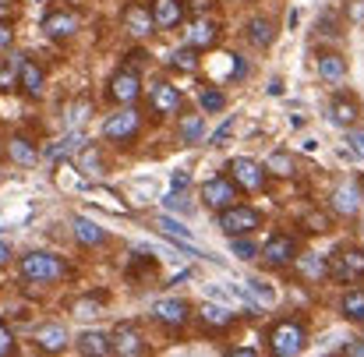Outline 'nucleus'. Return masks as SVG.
I'll list each match as a JSON object with an SVG mask.
<instances>
[{
  "mask_svg": "<svg viewBox=\"0 0 364 357\" xmlns=\"http://www.w3.org/2000/svg\"><path fill=\"white\" fill-rule=\"evenodd\" d=\"M21 276L32 283H57L68 276V265H64V258H57L50 251H28L21 258Z\"/></svg>",
  "mask_w": 364,
  "mask_h": 357,
  "instance_id": "1",
  "label": "nucleus"
},
{
  "mask_svg": "<svg viewBox=\"0 0 364 357\" xmlns=\"http://www.w3.org/2000/svg\"><path fill=\"white\" fill-rule=\"evenodd\" d=\"M258 227H262V213L251 209V206L234 202L230 209H220V230H223L227 238H241V234H251V230H258Z\"/></svg>",
  "mask_w": 364,
  "mask_h": 357,
  "instance_id": "2",
  "label": "nucleus"
},
{
  "mask_svg": "<svg viewBox=\"0 0 364 357\" xmlns=\"http://www.w3.org/2000/svg\"><path fill=\"white\" fill-rule=\"evenodd\" d=\"M269 347L276 357H294L304 351V326L301 322H279L269 333Z\"/></svg>",
  "mask_w": 364,
  "mask_h": 357,
  "instance_id": "3",
  "label": "nucleus"
},
{
  "mask_svg": "<svg viewBox=\"0 0 364 357\" xmlns=\"http://www.w3.org/2000/svg\"><path fill=\"white\" fill-rule=\"evenodd\" d=\"M329 276L340 279V283H358L364 279V251L361 247H340L333 258H329Z\"/></svg>",
  "mask_w": 364,
  "mask_h": 357,
  "instance_id": "4",
  "label": "nucleus"
},
{
  "mask_svg": "<svg viewBox=\"0 0 364 357\" xmlns=\"http://www.w3.org/2000/svg\"><path fill=\"white\" fill-rule=\"evenodd\" d=\"M138 131H141V114H138L134 107H124V110H117L114 117H107V124H103V134H107L110 142H117V145L134 142Z\"/></svg>",
  "mask_w": 364,
  "mask_h": 357,
  "instance_id": "5",
  "label": "nucleus"
},
{
  "mask_svg": "<svg viewBox=\"0 0 364 357\" xmlns=\"http://www.w3.org/2000/svg\"><path fill=\"white\" fill-rule=\"evenodd\" d=\"M202 202L209 206V209H230L234 202H241L237 198V184L234 181H227V177H209L205 184H202Z\"/></svg>",
  "mask_w": 364,
  "mask_h": 357,
  "instance_id": "6",
  "label": "nucleus"
},
{
  "mask_svg": "<svg viewBox=\"0 0 364 357\" xmlns=\"http://www.w3.org/2000/svg\"><path fill=\"white\" fill-rule=\"evenodd\" d=\"M227 174H234V184L244 188V191H258V188L265 184V166H262V163H255V159H247V156L230 159Z\"/></svg>",
  "mask_w": 364,
  "mask_h": 357,
  "instance_id": "7",
  "label": "nucleus"
},
{
  "mask_svg": "<svg viewBox=\"0 0 364 357\" xmlns=\"http://www.w3.org/2000/svg\"><path fill=\"white\" fill-rule=\"evenodd\" d=\"M141 96V78L134 68H121L114 78H110V100L121 103V107H131L134 100Z\"/></svg>",
  "mask_w": 364,
  "mask_h": 357,
  "instance_id": "8",
  "label": "nucleus"
},
{
  "mask_svg": "<svg viewBox=\"0 0 364 357\" xmlns=\"http://www.w3.org/2000/svg\"><path fill=\"white\" fill-rule=\"evenodd\" d=\"M68 343H71V333H68L60 322H46V326L36 329V347L46 351V354H57V351H64Z\"/></svg>",
  "mask_w": 364,
  "mask_h": 357,
  "instance_id": "9",
  "label": "nucleus"
},
{
  "mask_svg": "<svg viewBox=\"0 0 364 357\" xmlns=\"http://www.w3.org/2000/svg\"><path fill=\"white\" fill-rule=\"evenodd\" d=\"M110 351H117L124 357H138L145 354V340H141V333L134 326H117L114 336H110Z\"/></svg>",
  "mask_w": 364,
  "mask_h": 357,
  "instance_id": "10",
  "label": "nucleus"
},
{
  "mask_svg": "<svg viewBox=\"0 0 364 357\" xmlns=\"http://www.w3.org/2000/svg\"><path fill=\"white\" fill-rule=\"evenodd\" d=\"M78 25H82V18H78L75 11H53V14H46V18H43V32H46V36H53V39L75 36V32H78Z\"/></svg>",
  "mask_w": 364,
  "mask_h": 357,
  "instance_id": "11",
  "label": "nucleus"
},
{
  "mask_svg": "<svg viewBox=\"0 0 364 357\" xmlns=\"http://www.w3.org/2000/svg\"><path fill=\"white\" fill-rule=\"evenodd\" d=\"M149 103H152V110H156L159 117L177 114V110H181V89L170 85V82H159V85L149 92Z\"/></svg>",
  "mask_w": 364,
  "mask_h": 357,
  "instance_id": "12",
  "label": "nucleus"
},
{
  "mask_svg": "<svg viewBox=\"0 0 364 357\" xmlns=\"http://www.w3.org/2000/svg\"><path fill=\"white\" fill-rule=\"evenodd\" d=\"M294 255H297V244L287 238V234H272V238L265 240V247H262V258L269 265H287V262H294Z\"/></svg>",
  "mask_w": 364,
  "mask_h": 357,
  "instance_id": "13",
  "label": "nucleus"
},
{
  "mask_svg": "<svg viewBox=\"0 0 364 357\" xmlns=\"http://www.w3.org/2000/svg\"><path fill=\"white\" fill-rule=\"evenodd\" d=\"M124 28H127L134 39H145V36H152V28H156V21H152V11H149V7H141V4H131V7L124 11Z\"/></svg>",
  "mask_w": 364,
  "mask_h": 357,
  "instance_id": "14",
  "label": "nucleus"
},
{
  "mask_svg": "<svg viewBox=\"0 0 364 357\" xmlns=\"http://www.w3.org/2000/svg\"><path fill=\"white\" fill-rule=\"evenodd\" d=\"M152 315H156V322H163V326H184L188 322V304L184 301H177V297H163V301H156L152 304Z\"/></svg>",
  "mask_w": 364,
  "mask_h": 357,
  "instance_id": "15",
  "label": "nucleus"
},
{
  "mask_svg": "<svg viewBox=\"0 0 364 357\" xmlns=\"http://www.w3.org/2000/svg\"><path fill=\"white\" fill-rule=\"evenodd\" d=\"M149 11H152L156 28H173V25L184 21V4L181 0H152Z\"/></svg>",
  "mask_w": 364,
  "mask_h": 357,
  "instance_id": "16",
  "label": "nucleus"
},
{
  "mask_svg": "<svg viewBox=\"0 0 364 357\" xmlns=\"http://www.w3.org/2000/svg\"><path fill=\"white\" fill-rule=\"evenodd\" d=\"M18 85H21L25 96H43V85H46L43 68H39L36 60H21V68H18Z\"/></svg>",
  "mask_w": 364,
  "mask_h": 357,
  "instance_id": "17",
  "label": "nucleus"
},
{
  "mask_svg": "<svg viewBox=\"0 0 364 357\" xmlns=\"http://www.w3.org/2000/svg\"><path fill=\"white\" fill-rule=\"evenodd\" d=\"M333 209H336L340 216H358V213H361V191H358V184L336 188V191H333Z\"/></svg>",
  "mask_w": 364,
  "mask_h": 357,
  "instance_id": "18",
  "label": "nucleus"
},
{
  "mask_svg": "<svg viewBox=\"0 0 364 357\" xmlns=\"http://www.w3.org/2000/svg\"><path fill=\"white\" fill-rule=\"evenodd\" d=\"M75 240H78L82 247H96V244L107 240V230H103L96 220H89V216H75Z\"/></svg>",
  "mask_w": 364,
  "mask_h": 357,
  "instance_id": "19",
  "label": "nucleus"
},
{
  "mask_svg": "<svg viewBox=\"0 0 364 357\" xmlns=\"http://www.w3.org/2000/svg\"><path fill=\"white\" fill-rule=\"evenodd\" d=\"M213 43H216V25L205 21V18L191 21V28H188V46H195V50H209Z\"/></svg>",
  "mask_w": 364,
  "mask_h": 357,
  "instance_id": "20",
  "label": "nucleus"
},
{
  "mask_svg": "<svg viewBox=\"0 0 364 357\" xmlns=\"http://www.w3.org/2000/svg\"><path fill=\"white\" fill-rule=\"evenodd\" d=\"M7 156H11L18 166H36V163H39V149H36L28 138H11V142H7Z\"/></svg>",
  "mask_w": 364,
  "mask_h": 357,
  "instance_id": "21",
  "label": "nucleus"
},
{
  "mask_svg": "<svg viewBox=\"0 0 364 357\" xmlns=\"http://www.w3.org/2000/svg\"><path fill=\"white\" fill-rule=\"evenodd\" d=\"M75 347H78V354L85 357H103L110 354V336L107 333H82Z\"/></svg>",
  "mask_w": 364,
  "mask_h": 357,
  "instance_id": "22",
  "label": "nucleus"
},
{
  "mask_svg": "<svg viewBox=\"0 0 364 357\" xmlns=\"http://www.w3.org/2000/svg\"><path fill=\"white\" fill-rule=\"evenodd\" d=\"M82 142H85V134H82V131L75 127V131H71V134H64V138H60L57 145H50V149H46V156L60 163V159H68V156H75V152L82 149Z\"/></svg>",
  "mask_w": 364,
  "mask_h": 357,
  "instance_id": "23",
  "label": "nucleus"
},
{
  "mask_svg": "<svg viewBox=\"0 0 364 357\" xmlns=\"http://www.w3.org/2000/svg\"><path fill=\"white\" fill-rule=\"evenodd\" d=\"M234 319H237V315H234L230 308H223V304H213V301L202 304V322L213 326V329H227V326H234Z\"/></svg>",
  "mask_w": 364,
  "mask_h": 357,
  "instance_id": "24",
  "label": "nucleus"
},
{
  "mask_svg": "<svg viewBox=\"0 0 364 357\" xmlns=\"http://www.w3.org/2000/svg\"><path fill=\"white\" fill-rule=\"evenodd\" d=\"M247 39H251L255 46H272V39H276L272 21H269V18H251V21H247Z\"/></svg>",
  "mask_w": 364,
  "mask_h": 357,
  "instance_id": "25",
  "label": "nucleus"
},
{
  "mask_svg": "<svg viewBox=\"0 0 364 357\" xmlns=\"http://www.w3.org/2000/svg\"><path fill=\"white\" fill-rule=\"evenodd\" d=\"M318 75L326 82H340V78H347V60L340 53H326V57H318Z\"/></svg>",
  "mask_w": 364,
  "mask_h": 357,
  "instance_id": "26",
  "label": "nucleus"
},
{
  "mask_svg": "<svg viewBox=\"0 0 364 357\" xmlns=\"http://www.w3.org/2000/svg\"><path fill=\"white\" fill-rule=\"evenodd\" d=\"M156 227H159L163 238H170V240H191V230H188L181 220H173V216H159Z\"/></svg>",
  "mask_w": 364,
  "mask_h": 357,
  "instance_id": "27",
  "label": "nucleus"
},
{
  "mask_svg": "<svg viewBox=\"0 0 364 357\" xmlns=\"http://www.w3.org/2000/svg\"><path fill=\"white\" fill-rule=\"evenodd\" d=\"M329 117L336 120V124H343V127H347V124H354V120H358V107H354L350 100L336 96V100H333V107H329Z\"/></svg>",
  "mask_w": 364,
  "mask_h": 357,
  "instance_id": "28",
  "label": "nucleus"
},
{
  "mask_svg": "<svg viewBox=\"0 0 364 357\" xmlns=\"http://www.w3.org/2000/svg\"><path fill=\"white\" fill-rule=\"evenodd\" d=\"M297 265H301V272H304L308 279H322V276H329V262L318 258V255H304V258H297Z\"/></svg>",
  "mask_w": 364,
  "mask_h": 357,
  "instance_id": "29",
  "label": "nucleus"
},
{
  "mask_svg": "<svg viewBox=\"0 0 364 357\" xmlns=\"http://www.w3.org/2000/svg\"><path fill=\"white\" fill-rule=\"evenodd\" d=\"M170 68H177V71H195V68H198V50H195V46L173 50V53H170Z\"/></svg>",
  "mask_w": 364,
  "mask_h": 357,
  "instance_id": "30",
  "label": "nucleus"
},
{
  "mask_svg": "<svg viewBox=\"0 0 364 357\" xmlns=\"http://www.w3.org/2000/svg\"><path fill=\"white\" fill-rule=\"evenodd\" d=\"M343 315L350 322H364V290H350L343 297Z\"/></svg>",
  "mask_w": 364,
  "mask_h": 357,
  "instance_id": "31",
  "label": "nucleus"
},
{
  "mask_svg": "<svg viewBox=\"0 0 364 357\" xmlns=\"http://www.w3.org/2000/svg\"><path fill=\"white\" fill-rule=\"evenodd\" d=\"M198 107H202L205 114H220V110L227 107V100H223V92H216V89H202V92H198Z\"/></svg>",
  "mask_w": 364,
  "mask_h": 357,
  "instance_id": "32",
  "label": "nucleus"
},
{
  "mask_svg": "<svg viewBox=\"0 0 364 357\" xmlns=\"http://www.w3.org/2000/svg\"><path fill=\"white\" fill-rule=\"evenodd\" d=\"M78 166H82V174H103V156L96 152V149H85L82 156H78Z\"/></svg>",
  "mask_w": 364,
  "mask_h": 357,
  "instance_id": "33",
  "label": "nucleus"
},
{
  "mask_svg": "<svg viewBox=\"0 0 364 357\" xmlns=\"http://www.w3.org/2000/svg\"><path fill=\"white\" fill-rule=\"evenodd\" d=\"M290 170H294V163H290V156H287V152H272V156H269V163H265V174L290 177Z\"/></svg>",
  "mask_w": 364,
  "mask_h": 357,
  "instance_id": "34",
  "label": "nucleus"
},
{
  "mask_svg": "<svg viewBox=\"0 0 364 357\" xmlns=\"http://www.w3.org/2000/svg\"><path fill=\"white\" fill-rule=\"evenodd\" d=\"M181 138H184L188 145H195V142L202 138V117H184L181 120Z\"/></svg>",
  "mask_w": 364,
  "mask_h": 357,
  "instance_id": "35",
  "label": "nucleus"
},
{
  "mask_svg": "<svg viewBox=\"0 0 364 357\" xmlns=\"http://www.w3.org/2000/svg\"><path fill=\"white\" fill-rule=\"evenodd\" d=\"M230 251H234V258H241V262H247V258L258 255V247H255L251 240H244V234L241 238H230Z\"/></svg>",
  "mask_w": 364,
  "mask_h": 357,
  "instance_id": "36",
  "label": "nucleus"
},
{
  "mask_svg": "<svg viewBox=\"0 0 364 357\" xmlns=\"http://www.w3.org/2000/svg\"><path fill=\"white\" fill-rule=\"evenodd\" d=\"M100 304H103V297H82V301H75V315L78 319H92V315H100Z\"/></svg>",
  "mask_w": 364,
  "mask_h": 357,
  "instance_id": "37",
  "label": "nucleus"
},
{
  "mask_svg": "<svg viewBox=\"0 0 364 357\" xmlns=\"http://www.w3.org/2000/svg\"><path fill=\"white\" fill-rule=\"evenodd\" d=\"M89 114H92V103H89V100H78V103L68 110V124H71V127H78V124L89 117Z\"/></svg>",
  "mask_w": 364,
  "mask_h": 357,
  "instance_id": "38",
  "label": "nucleus"
},
{
  "mask_svg": "<svg viewBox=\"0 0 364 357\" xmlns=\"http://www.w3.org/2000/svg\"><path fill=\"white\" fill-rule=\"evenodd\" d=\"M247 287H251V294H255V297H262L265 304H272V301H276V290H272L269 283H262V279H247Z\"/></svg>",
  "mask_w": 364,
  "mask_h": 357,
  "instance_id": "39",
  "label": "nucleus"
},
{
  "mask_svg": "<svg viewBox=\"0 0 364 357\" xmlns=\"http://www.w3.org/2000/svg\"><path fill=\"white\" fill-rule=\"evenodd\" d=\"M347 142H350V149H354V152L364 159V131H361V127H354V131L347 134Z\"/></svg>",
  "mask_w": 364,
  "mask_h": 357,
  "instance_id": "40",
  "label": "nucleus"
},
{
  "mask_svg": "<svg viewBox=\"0 0 364 357\" xmlns=\"http://www.w3.org/2000/svg\"><path fill=\"white\" fill-rule=\"evenodd\" d=\"M191 184V177H188V170H177V174H170V188L173 191H184Z\"/></svg>",
  "mask_w": 364,
  "mask_h": 357,
  "instance_id": "41",
  "label": "nucleus"
},
{
  "mask_svg": "<svg viewBox=\"0 0 364 357\" xmlns=\"http://www.w3.org/2000/svg\"><path fill=\"white\" fill-rule=\"evenodd\" d=\"M14 351V336H11V329L0 322V354H11Z\"/></svg>",
  "mask_w": 364,
  "mask_h": 357,
  "instance_id": "42",
  "label": "nucleus"
},
{
  "mask_svg": "<svg viewBox=\"0 0 364 357\" xmlns=\"http://www.w3.org/2000/svg\"><path fill=\"white\" fill-rule=\"evenodd\" d=\"M343 354L364 357V340H350V343H343Z\"/></svg>",
  "mask_w": 364,
  "mask_h": 357,
  "instance_id": "43",
  "label": "nucleus"
},
{
  "mask_svg": "<svg viewBox=\"0 0 364 357\" xmlns=\"http://www.w3.org/2000/svg\"><path fill=\"white\" fill-rule=\"evenodd\" d=\"M230 131H234V120H227V124H223V127H220V131H216V134H213V145H223V142H227V134H230Z\"/></svg>",
  "mask_w": 364,
  "mask_h": 357,
  "instance_id": "44",
  "label": "nucleus"
},
{
  "mask_svg": "<svg viewBox=\"0 0 364 357\" xmlns=\"http://www.w3.org/2000/svg\"><path fill=\"white\" fill-rule=\"evenodd\" d=\"M308 223H311V230H308V234H326V227H329V223H326V216H308Z\"/></svg>",
  "mask_w": 364,
  "mask_h": 357,
  "instance_id": "45",
  "label": "nucleus"
},
{
  "mask_svg": "<svg viewBox=\"0 0 364 357\" xmlns=\"http://www.w3.org/2000/svg\"><path fill=\"white\" fill-rule=\"evenodd\" d=\"M4 46H11V25L7 21H0V50Z\"/></svg>",
  "mask_w": 364,
  "mask_h": 357,
  "instance_id": "46",
  "label": "nucleus"
},
{
  "mask_svg": "<svg viewBox=\"0 0 364 357\" xmlns=\"http://www.w3.org/2000/svg\"><path fill=\"white\" fill-rule=\"evenodd\" d=\"M350 18H354V21H361V18H364V0H354V7H350Z\"/></svg>",
  "mask_w": 364,
  "mask_h": 357,
  "instance_id": "47",
  "label": "nucleus"
},
{
  "mask_svg": "<svg viewBox=\"0 0 364 357\" xmlns=\"http://www.w3.org/2000/svg\"><path fill=\"white\" fill-rule=\"evenodd\" d=\"M7 258H11V244L0 240V265H7Z\"/></svg>",
  "mask_w": 364,
  "mask_h": 357,
  "instance_id": "48",
  "label": "nucleus"
},
{
  "mask_svg": "<svg viewBox=\"0 0 364 357\" xmlns=\"http://www.w3.org/2000/svg\"><path fill=\"white\" fill-rule=\"evenodd\" d=\"M7 7H11V0H0V14H4V11H7Z\"/></svg>",
  "mask_w": 364,
  "mask_h": 357,
  "instance_id": "49",
  "label": "nucleus"
},
{
  "mask_svg": "<svg viewBox=\"0 0 364 357\" xmlns=\"http://www.w3.org/2000/svg\"><path fill=\"white\" fill-rule=\"evenodd\" d=\"M0 181H4V174H0Z\"/></svg>",
  "mask_w": 364,
  "mask_h": 357,
  "instance_id": "50",
  "label": "nucleus"
}]
</instances>
